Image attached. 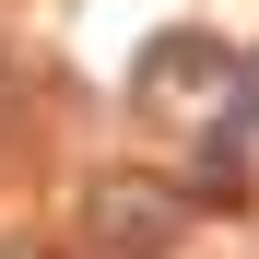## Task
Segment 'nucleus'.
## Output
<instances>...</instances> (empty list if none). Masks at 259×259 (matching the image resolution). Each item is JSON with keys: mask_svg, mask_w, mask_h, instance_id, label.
I'll use <instances>...</instances> for the list:
<instances>
[{"mask_svg": "<svg viewBox=\"0 0 259 259\" xmlns=\"http://www.w3.org/2000/svg\"><path fill=\"white\" fill-rule=\"evenodd\" d=\"M82 236H95L106 259H165V247L189 236V200H177V189H153V177H118V189L82 200Z\"/></svg>", "mask_w": 259, "mask_h": 259, "instance_id": "obj_1", "label": "nucleus"}, {"mask_svg": "<svg viewBox=\"0 0 259 259\" xmlns=\"http://www.w3.org/2000/svg\"><path fill=\"white\" fill-rule=\"evenodd\" d=\"M224 35H165V48L142 59V106H189V95H224Z\"/></svg>", "mask_w": 259, "mask_h": 259, "instance_id": "obj_2", "label": "nucleus"}]
</instances>
